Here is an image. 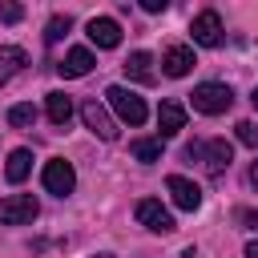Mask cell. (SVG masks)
Masks as SVG:
<instances>
[{
  "label": "cell",
  "instance_id": "obj_29",
  "mask_svg": "<svg viewBox=\"0 0 258 258\" xmlns=\"http://www.w3.org/2000/svg\"><path fill=\"white\" fill-rule=\"evenodd\" d=\"M93 258H113V254H93Z\"/></svg>",
  "mask_w": 258,
  "mask_h": 258
},
{
  "label": "cell",
  "instance_id": "obj_16",
  "mask_svg": "<svg viewBox=\"0 0 258 258\" xmlns=\"http://www.w3.org/2000/svg\"><path fill=\"white\" fill-rule=\"evenodd\" d=\"M44 113H48V121H52L56 129H64L69 117H73V97H64V93H48V97H44Z\"/></svg>",
  "mask_w": 258,
  "mask_h": 258
},
{
  "label": "cell",
  "instance_id": "obj_3",
  "mask_svg": "<svg viewBox=\"0 0 258 258\" xmlns=\"http://www.w3.org/2000/svg\"><path fill=\"white\" fill-rule=\"evenodd\" d=\"M189 101H194V109H198V113L218 117V113H226V109L234 105V89H230V85H222V81H202V85L189 93Z\"/></svg>",
  "mask_w": 258,
  "mask_h": 258
},
{
  "label": "cell",
  "instance_id": "obj_22",
  "mask_svg": "<svg viewBox=\"0 0 258 258\" xmlns=\"http://www.w3.org/2000/svg\"><path fill=\"white\" fill-rule=\"evenodd\" d=\"M20 16H24V8H20V4H0V20H4V24H16Z\"/></svg>",
  "mask_w": 258,
  "mask_h": 258
},
{
  "label": "cell",
  "instance_id": "obj_15",
  "mask_svg": "<svg viewBox=\"0 0 258 258\" xmlns=\"http://www.w3.org/2000/svg\"><path fill=\"white\" fill-rule=\"evenodd\" d=\"M24 64H28V52H24V48H16V44H0V85H8Z\"/></svg>",
  "mask_w": 258,
  "mask_h": 258
},
{
  "label": "cell",
  "instance_id": "obj_12",
  "mask_svg": "<svg viewBox=\"0 0 258 258\" xmlns=\"http://www.w3.org/2000/svg\"><path fill=\"white\" fill-rule=\"evenodd\" d=\"M93 64H97V60H93V52L77 44V48H69V52H64V60L56 64V73H60L64 81H77V77H85Z\"/></svg>",
  "mask_w": 258,
  "mask_h": 258
},
{
  "label": "cell",
  "instance_id": "obj_1",
  "mask_svg": "<svg viewBox=\"0 0 258 258\" xmlns=\"http://www.w3.org/2000/svg\"><path fill=\"white\" fill-rule=\"evenodd\" d=\"M185 161H198L206 173H226L234 161V145L226 137H210V141H189L185 145Z\"/></svg>",
  "mask_w": 258,
  "mask_h": 258
},
{
  "label": "cell",
  "instance_id": "obj_20",
  "mask_svg": "<svg viewBox=\"0 0 258 258\" xmlns=\"http://www.w3.org/2000/svg\"><path fill=\"white\" fill-rule=\"evenodd\" d=\"M69 28H73V20H69V16H52V20H48V28H44V40H48V44H56Z\"/></svg>",
  "mask_w": 258,
  "mask_h": 258
},
{
  "label": "cell",
  "instance_id": "obj_4",
  "mask_svg": "<svg viewBox=\"0 0 258 258\" xmlns=\"http://www.w3.org/2000/svg\"><path fill=\"white\" fill-rule=\"evenodd\" d=\"M40 181H44V189H48V194H56V198H69V194L77 189V173H73V165H69L64 157H52V161H44V169H40Z\"/></svg>",
  "mask_w": 258,
  "mask_h": 258
},
{
  "label": "cell",
  "instance_id": "obj_7",
  "mask_svg": "<svg viewBox=\"0 0 258 258\" xmlns=\"http://www.w3.org/2000/svg\"><path fill=\"white\" fill-rule=\"evenodd\" d=\"M81 121H85V129H89V133H97L101 141H117V121L109 117V109H105L97 97L81 105Z\"/></svg>",
  "mask_w": 258,
  "mask_h": 258
},
{
  "label": "cell",
  "instance_id": "obj_9",
  "mask_svg": "<svg viewBox=\"0 0 258 258\" xmlns=\"http://www.w3.org/2000/svg\"><path fill=\"white\" fill-rule=\"evenodd\" d=\"M165 189H169L173 206L185 210V214H194V210L202 206V189H198V181H189V177H181V173H169V177H165Z\"/></svg>",
  "mask_w": 258,
  "mask_h": 258
},
{
  "label": "cell",
  "instance_id": "obj_28",
  "mask_svg": "<svg viewBox=\"0 0 258 258\" xmlns=\"http://www.w3.org/2000/svg\"><path fill=\"white\" fill-rule=\"evenodd\" d=\"M250 105H254V109H258V85H254V93H250Z\"/></svg>",
  "mask_w": 258,
  "mask_h": 258
},
{
  "label": "cell",
  "instance_id": "obj_13",
  "mask_svg": "<svg viewBox=\"0 0 258 258\" xmlns=\"http://www.w3.org/2000/svg\"><path fill=\"white\" fill-rule=\"evenodd\" d=\"M181 129H185V109L177 101H161V109H157V133L161 137H177Z\"/></svg>",
  "mask_w": 258,
  "mask_h": 258
},
{
  "label": "cell",
  "instance_id": "obj_21",
  "mask_svg": "<svg viewBox=\"0 0 258 258\" xmlns=\"http://www.w3.org/2000/svg\"><path fill=\"white\" fill-rule=\"evenodd\" d=\"M234 129H238V141H242V145L258 149V125H254V121H238Z\"/></svg>",
  "mask_w": 258,
  "mask_h": 258
},
{
  "label": "cell",
  "instance_id": "obj_17",
  "mask_svg": "<svg viewBox=\"0 0 258 258\" xmlns=\"http://www.w3.org/2000/svg\"><path fill=\"white\" fill-rule=\"evenodd\" d=\"M28 169H32V153H28V149H12V153H8V165H4V177H8L12 185H20V181L28 177Z\"/></svg>",
  "mask_w": 258,
  "mask_h": 258
},
{
  "label": "cell",
  "instance_id": "obj_5",
  "mask_svg": "<svg viewBox=\"0 0 258 258\" xmlns=\"http://www.w3.org/2000/svg\"><path fill=\"white\" fill-rule=\"evenodd\" d=\"M133 214H137V222H141V226H145L149 234H173V230H177L173 214H169V210H165V206H161L157 198H141Z\"/></svg>",
  "mask_w": 258,
  "mask_h": 258
},
{
  "label": "cell",
  "instance_id": "obj_8",
  "mask_svg": "<svg viewBox=\"0 0 258 258\" xmlns=\"http://www.w3.org/2000/svg\"><path fill=\"white\" fill-rule=\"evenodd\" d=\"M189 36H194V44H202V48H218V44H222V16H218L214 8L198 12V16L189 20Z\"/></svg>",
  "mask_w": 258,
  "mask_h": 258
},
{
  "label": "cell",
  "instance_id": "obj_25",
  "mask_svg": "<svg viewBox=\"0 0 258 258\" xmlns=\"http://www.w3.org/2000/svg\"><path fill=\"white\" fill-rule=\"evenodd\" d=\"M246 258H258V238H254V242H246Z\"/></svg>",
  "mask_w": 258,
  "mask_h": 258
},
{
  "label": "cell",
  "instance_id": "obj_24",
  "mask_svg": "<svg viewBox=\"0 0 258 258\" xmlns=\"http://www.w3.org/2000/svg\"><path fill=\"white\" fill-rule=\"evenodd\" d=\"M238 218H242V222H246V226H250V230H258V214H254V210H242V214H238Z\"/></svg>",
  "mask_w": 258,
  "mask_h": 258
},
{
  "label": "cell",
  "instance_id": "obj_19",
  "mask_svg": "<svg viewBox=\"0 0 258 258\" xmlns=\"http://www.w3.org/2000/svg\"><path fill=\"white\" fill-rule=\"evenodd\" d=\"M32 121H36V105L24 101V105H12V109H8V125H12V129H28Z\"/></svg>",
  "mask_w": 258,
  "mask_h": 258
},
{
  "label": "cell",
  "instance_id": "obj_6",
  "mask_svg": "<svg viewBox=\"0 0 258 258\" xmlns=\"http://www.w3.org/2000/svg\"><path fill=\"white\" fill-rule=\"evenodd\" d=\"M36 214H40V206L32 194H8L0 202V226H28Z\"/></svg>",
  "mask_w": 258,
  "mask_h": 258
},
{
  "label": "cell",
  "instance_id": "obj_18",
  "mask_svg": "<svg viewBox=\"0 0 258 258\" xmlns=\"http://www.w3.org/2000/svg\"><path fill=\"white\" fill-rule=\"evenodd\" d=\"M129 153H133L137 161L153 165V161H161V137H137V141L129 145Z\"/></svg>",
  "mask_w": 258,
  "mask_h": 258
},
{
  "label": "cell",
  "instance_id": "obj_11",
  "mask_svg": "<svg viewBox=\"0 0 258 258\" xmlns=\"http://www.w3.org/2000/svg\"><path fill=\"white\" fill-rule=\"evenodd\" d=\"M194 64H198V60H194V48H189V44H173V48L161 52V73H165V77H185Z\"/></svg>",
  "mask_w": 258,
  "mask_h": 258
},
{
  "label": "cell",
  "instance_id": "obj_26",
  "mask_svg": "<svg viewBox=\"0 0 258 258\" xmlns=\"http://www.w3.org/2000/svg\"><path fill=\"white\" fill-rule=\"evenodd\" d=\"M250 181H254V189H258V161L250 165Z\"/></svg>",
  "mask_w": 258,
  "mask_h": 258
},
{
  "label": "cell",
  "instance_id": "obj_10",
  "mask_svg": "<svg viewBox=\"0 0 258 258\" xmlns=\"http://www.w3.org/2000/svg\"><path fill=\"white\" fill-rule=\"evenodd\" d=\"M89 40H93L97 48H117V44H121V24H117L113 16H93V20H89Z\"/></svg>",
  "mask_w": 258,
  "mask_h": 258
},
{
  "label": "cell",
  "instance_id": "obj_14",
  "mask_svg": "<svg viewBox=\"0 0 258 258\" xmlns=\"http://www.w3.org/2000/svg\"><path fill=\"white\" fill-rule=\"evenodd\" d=\"M125 77H129V81H141V85H153V81H157V73H153V56H149L145 48L129 52V60H125Z\"/></svg>",
  "mask_w": 258,
  "mask_h": 258
},
{
  "label": "cell",
  "instance_id": "obj_23",
  "mask_svg": "<svg viewBox=\"0 0 258 258\" xmlns=\"http://www.w3.org/2000/svg\"><path fill=\"white\" fill-rule=\"evenodd\" d=\"M165 4H169V0H141L145 12H165Z\"/></svg>",
  "mask_w": 258,
  "mask_h": 258
},
{
  "label": "cell",
  "instance_id": "obj_27",
  "mask_svg": "<svg viewBox=\"0 0 258 258\" xmlns=\"http://www.w3.org/2000/svg\"><path fill=\"white\" fill-rule=\"evenodd\" d=\"M181 258H198V250H194V246H185V250H181Z\"/></svg>",
  "mask_w": 258,
  "mask_h": 258
},
{
  "label": "cell",
  "instance_id": "obj_2",
  "mask_svg": "<svg viewBox=\"0 0 258 258\" xmlns=\"http://www.w3.org/2000/svg\"><path fill=\"white\" fill-rule=\"evenodd\" d=\"M105 105L117 113V121H125V125H141L145 117H149V109H145V101L133 93V89H125V85H109L105 89Z\"/></svg>",
  "mask_w": 258,
  "mask_h": 258
}]
</instances>
